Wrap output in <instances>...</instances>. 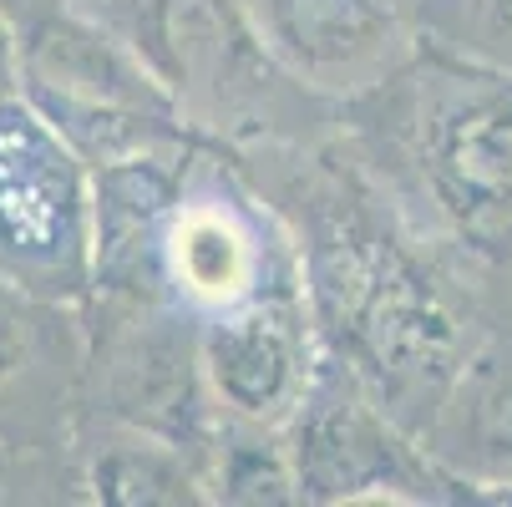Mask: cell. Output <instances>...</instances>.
<instances>
[{"mask_svg":"<svg viewBox=\"0 0 512 507\" xmlns=\"http://www.w3.org/2000/svg\"><path fill=\"white\" fill-rule=\"evenodd\" d=\"M279 178L264 188L300 254V289L330 360L411 437L431 421L467 350L512 315L497 274L426 239L371 183L345 142L284 153L254 142Z\"/></svg>","mask_w":512,"mask_h":507,"instance_id":"cell-1","label":"cell"},{"mask_svg":"<svg viewBox=\"0 0 512 507\" xmlns=\"http://www.w3.org/2000/svg\"><path fill=\"white\" fill-rule=\"evenodd\" d=\"M340 142L426 239L497 279L512 269V77L416 46L340 107Z\"/></svg>","mask_w":512,"mask_h":507,"instance_id":"cell-2","label":"cell"},{"mask_svg":"<svg viewBox=\"0 0 512 507\" xmlns=\"http://www.w3.org/2000/svg\"><path fill=\"white\" fill-rule=\"evenodd\" d=\"M300 284L284 213L224 142L193 137L153 249V300L203 320L264 289Z\"/></svg>","mask_w":512,"mask_h":507,"instance_id":"cell-3","label":"cell"},{"mask_svg":"<svg viewBox=\"0 0 512 507\" xmlns=\"http://www.w3.org/2000/svg\"><path fill=\"white\" fill-rule=\"evenodd\" d=\"M0 279L66 310L92 300V168L21 92L0 97Z\"/></svg>","mask_w":512,"mask_h":507,"instance_id":"cell-4","label":"cell"},{"mask_svg":"<svg viewBox=\"0 0 512 507\" xmlns=\"http://www.w3.org/2000/svg\"><path fill=\"white\" fill-rule=\"evenodd\" d=\"M82 325V411L153 431V437L178 442L203 462L218 416L198 376V320L163 300L92 295L82 305Z\"/></svg>","mask_w":512,"mask_h":507,"instance_id":"cell-5","label":"cell"},{"mask_svg":"<svg viewBox=\"0 0 512 507\" xmlns=\"http://www.w3.org/2000/svg\"><path fill=\"white\" fill-rule=\"evenodd\" d=\"M284 457L295 502H457L421 442L330 355L284 426Z\"/></svg>","mask_w":512,"mask_h":507,"instance_id":"cell-6","label":"cell"},{"mask_svg":"<svg viewBox=\"0 0 512 507\" xmlns=\"http://www.w3.org/2000/svg\"><path fill=\"white\" fill-rule=\"evenodd\" d=\"M259 51L300 92L345 107L416 56L411 0H234Z\"/></svg>","mask_w":512,"mask_h":507,"instance_id":"cell-7","label":"cell"},{"mask_svg":"<svg viewBox=\"0 0 512 507\" xmlns=\"http://www.w3.org/2000/svg\"><path fill=\"white\" fill-rule=\"evenodd\" d=\"M325 360L305 289L279 284L198 320V376L218 421L284 431Z\"/></svg>","mask_w":512,"mask_h":507,"instance_id":"cell-8","label":"cell"},{"mask_svg":"<svg viewBox=\"0 0 512 507\" xmlns=\"http://www.w3.org/2000/svg\"><path fill=\"white\" fill-rule=\"evenodd\" d=\"M82 310L46 305L0 279V442L71 452L82 411Z\"/></svg>","mask_w":512,"mask_h":507,"instance_id":"cell-9","label":"cell"},{"mask_svg":"<svg viewBox=\"0 0 512 507\" xmlns=\"http://www.w3.org/2000/svg\"><path fill=\"white\" fill-rule=\"evenodd\" d=\"M416 442L457 502H512V315L467 350Z\"/></svg>","mask_w":512,"mask_h":507,"instance_id":"cell-10","label":"cell"},{"mask_svg":"<svg viewBox=\"0 0 512 507\" xmlns=\"http://www.w3.org/2000/svg\"><path fill=\"white\" fill-rule=\"evenodd\" d=\"M71 472H77V502H102V507L208 502L203 462L188 447L107 421V416H87V411L77 416V431H71Z\"/></svg>","mask_w":512,"mask_h":507,"instance_id":"cell-11","label":"cell"},{"mask_svg":"<svg viewBox=\"0 0 512 507\" xmlns=\"http://www.w3.org/2000/svg\"><path fill=\"white\" fill-rule=\"evenodd\" d=\"M411 21L426 51L512 77V0H411Z\"/></svg>","mask_w":512,"mask_h":507,"instance_id":"cell-12","label":"cell"},{"mask_svg":"<svg viewBox=\"0 0 512 507\" xmlns=\"http://www.w3.org/2000/svg\"><path fill=\"white\" fill-rule=\"evenodd\" d=\"M0 502H77L71 452L0 442Z\"/></svg>","mask_w":512,"mask_h":507,"instance_id":"cell-13","label":"cell"},{"mask_svg":"<svg viewBox=\"0 0 512 507\" xmlns=\"http://www.w3.org/2000/svg\"><path fill=\"white\" fill-rule=\"evenodd\" d=\"M21 92V51H16V26L0 6V97H16Z\"/></svg>","mask_w":512,"mask_h":507,"instance_id":"cell-14","label":"cell"}]
</instances>
